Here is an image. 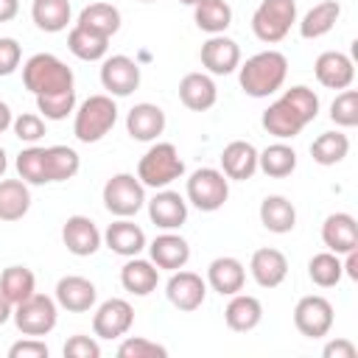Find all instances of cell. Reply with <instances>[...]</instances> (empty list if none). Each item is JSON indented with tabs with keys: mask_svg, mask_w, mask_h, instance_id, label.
Masks as SVG:
<instances>
[{
	"mask_svg": "<svg viewBox=\"0 0 358 358\" xmlns=\"http://www.w3.org/2000/svg\"><path fill=\"white\" fill-rule=\"evenodd\" d=\"M76 25H84V28H90L95 34H103V36H112L120 28V11L112 3H92V6L81 8Z\"/></svg>",
	"mask_w": 358,
	"mask_h": 358,
	"instance_id": "8d00e7d4",
	"label": "cell"
},
{
	"mask_svg": "<svg viewBox=\"0 0 358 358\" xmlns=\"http://www.w3.org/2000/svg\"><path fill=\"white\" fill-rule=\"evenodd\" d=\"M101 84L109 95L126 98L140 87V64L123 53L103 59L101 64Z\"/></svg>",
	"mask_w": 358,
	"mask_h": 358,
	"instance_id": "8fae6325",
	"label": "cell"
},
{
	"mask_svg": "<svg viewBox=\"0 0 358 358\" xmlns=\"http://www.w3.org/2000/svg\"><path fill=\"white\" fill-rule=\"evenodd\" d=\"M294 324L302 336L308 338H322L330 333L333 327V305L319 296V294H310V296H302L294 308Z\"/></svg>",
	"mask_w": 358,
	"mask_h": 358,
	"instance_id": "9c48e42d",
	"label": "cell"
},
{
	"mask_svg": "<svg viewBox=\"0 0 358 358\" xmlns=\"http://www.w3.org/2000/svg\"><path fill=\"white\" fill-rule=\"evenodd\" d=\"M249 271H252V280L260 285V288H277L285 274H288V260L280 249L274 246H263L252 255L249 260Z\"/></svg>",
	"mask_w": 358,
	"mask_h": 358,
	"instance_id": "ac0fdd59",
	"label": "cell"
},
{
	"mask_svg": "<svg viewBox=\"0 0 358 358\" xmlns=\"http://www.w3.org/2000/svg\"><path fill=\"white\" fill-rule=\"evenodd\" d=\"M185 173V162L179 159V151L173 143H157L151 145L140 162H137V179L145 187H168L173 179H179Z\"/></svg>",
	"mask_w": 358,
	"mask_h": 358,
	"instance_id": "3957f363",
	"label": "cell"
},
{
	"mask_svg": "<svg viewBox=\"0 0 358 358\" xmlns=\"http://www.w3.org/2000/svg\"><path fill=\"white\" fill-rule=\"evenodd\" d=\"M308 277H310L319 288H333V285H338V280L344 277L338 255H333V252H319V255H313V257L308 260Z\"/></svg>",
	"mask_w": 358,
	"mask_h": 358,
	"instance_id": "ab89813d",
	"label": "cell"
},
{
	"mask_svg": "<svg viewBox=\"0 0 358 358\" xmlns=\"http://www.w3.org/2000/svg\"><path fill=\"white\" fill-rule=\"evenodd\" d=\"M131 324H134V308L120 296L101 302L95 316H92V333L98 338H109V341L126 336Z\"/></svg>",
	"mask_w": 358,
	"mask_h": 358,
	"instance_id": "30bf717a",
	"label": "cell"
},
{
	"mask_svg": "<svg viewBox=\"0 0 358 358\" xmlns=\"http://www.w3.org/2000/svg\"><path fill=\"white\" fill-rule=\"evenodd\" d=\"M322 355H324V358H355L358 350H355V344H352L350 338H333V341L324 344Z\"/></svg>",
	"mask_w": 358,
	"mask_h": 358,
	"instance_id": "f907efd6",
	"label": "cell"
},
{
	"mask_svg": "<svg viewBox=\"0 0 358 358\" xmlns=\"http://www.w3.org/2000/svg\"><path fill=\"white\" fill-rule=\"evenodd\" d=\"M17 173L25 185H45L48 179V162H45V148H22L17 154Z\"/></svg>",
	"mask_w": 358,
	"mask_h": 358,
	"instance_id": "60d3db41",
	"label": "cell"
},
{
	"mask_svg": "<svg viewBox=\"0 0 358 358\" xmlns=\"http://www.w3.org/2000/svg\"><path fill=\"white\" fill-rule=\"evenodd\" d=\"M201 64L213 73V76H227L232 70H238L241 64V48L235 39L213 34L204 45H201Z\"/></svg>",
	"mask_w": 358,
	"mask_h": 358,
	"instance_id": "9a60e30c",
	"label": "cell"
},
{
	"mask_svg": "<svg viewBox=\"0 0 358 358\" xmlns=\"http://www.w3.org/2000/svg\"><path fill=\"white\" fill-rule=\"evenodd\" d=\"M148 218L159 229H179L187 221V201L176 190H159L148 201Z\"/></svg>",
	"mask_w": 358,
	"mask_h": 358,
	"instance_id": "603a6c76",
	"label": "cell"
},
{
	"mask_svg": "<svg viewBox=\"0 0 358 358\" xmlns=\"http://www.w3.org/2000/svg\"><path fill=\"white\" fill-rule=\"evenodd\" d=\"M11 120H14V115H11V109H8V103L6 101H0V134L11 126Z\"/></svg>",
	"mask_w": 358,
	"mask_h": 358,
	"instance_id": "db71d44e",
	"label": "cell"
},
{
	"mask_svg": "<svg viewBox=\"0 0 358 358\" xmlns=\"http://www.w3.org/2000/svg\"><path fill=\"white\" fill-rule=\"evenodd\" d=\"M294 22H296L294 0H260V6L252 14V31L266 45L282 42Z\"/></svg>",
	"mask_w": 358,
	"mask_h": 358,
	"instance_id": "5b68a950",
	"label": "cell"
},
{
	"mask_svg": "<svg viewBox=\"0 0 358 358\" xmlns=\"http://www.w3.org/2000/svg\"><path fill=\"white\" fill-rule=\"evenodd\" d=\"M229 199V179L215 168H199L187 179V201L201 213H215Z\"/></svg>",
	"mask_w": 358,
	"mask_h": 358,
	"instance_id": "52a82bcc",
	"label": "cell"
},
{
	"mask_svg": "<svg viewBox=\"0 0 358 358\" xmlns=\"http://www.w3.org/2000/svg\"><path fill=\"white\" fill-rule=\"evenodd\" d=\"M11 129L14 134L22 140V143H36L45 137V120L42 115H34V112H22L11 120Z\"/></svg>",
	"mask_w": 358,
	"mask_h": 358,
	"instance_id": "bcb514c9",
	"label": "cell"
},
{
	"mask_svg": "<svg viewBox=\"0 0 358 358\" xmlns=\"http://www.w3.org/2000/svg\"><path fill=\"white\" fill-rule=\"evenodd\" d=\"M165 355H168V347L148 341V338H140V336H129L117 347V358H165Z\"/></svg>",
	"mask_w": 358,
	"mask_h": 358,
	"instance_id": "f6af8a7d",
	"label": "cell"
},
{
	"mask_svg": "<svg viewBox=\"0 0 358 358\" xmlns=\"http://www.w3.org/2000/svg\"><path fill=\"white\" fill-rule=\"evenodd\" d=\"M238 81L241 90L252 98H268L274 95L288 76V59L280 50H263L255 53L252 59H246L243 64H238Z\"/></svg>",
	"mask_w": 358,
	"mask_h": 358,
	"instance_id": "6da1fadb",
	"label": "cell"
},
{
	"mask_svg": "<svg viewBox=\"0 0 358 358\" xmlns=\"http://www.w3.org/2000/svg\"><path fill=\"white\" fill-rule=\"evenodd\" d=\"M322 241L327 252L333 255H347L350 249L358 246V224L350 213H333L322 224Z\"/></svg>",
	"mask_w": 358,
	"mask_h": 358,
	"instance_id": "44dd1931",
	"label": "cell"
},
{
	"mask_svg": "<svg viewBox=\"0 0 358 358\" xmlns=\"http://www.w3.org/2000/svg\"><path fill=\"white\" fill-rule=\"evenodd\" d=\"M193 20L207 34H224L232 22V8L227 0H199L193 6Z\"/></svg>",
	"mask_w": 358,
	"mask_h": 358,
	"instance_id": "e575fe53",
	"label": "cell"
},
{
	"mask_svg": "<svg viewBox=\"0 0 358 358\" xmlns=\"http://www.w3.org/2000/svg\"><path fill=\"white\" fill-rule=\"evenodd\" d=\"M0 291L6 294V299L11 305H20L22 299H28L36 291V277L25 266H8L0 274Z\"/></svg>",
	"mask_w": 358,
	"mask_h": 358,
	"instance_id": "d590c367",
	"label": "cell"
},
{
	"mask_svg": "<svg viewBox=\"0 0 358 358\" xmlns=\"http://www.w3.org/2000/svg\"><path fill=\"white\" fill-rule=\"evenodd\" d=\"M22 84L34 95H53L73 90V70L53 53H34L22 64Z\"/></svg>",
	"mask_w": 358,
	"mask_h": 358,
	"instance_id": "7a4b0ae2",
	"label": "cell"
},
{
	"mask_svg": "<svg viewBox=\"0 0 358 358\" xmlns=\"http://www.w3.org/2000/svg\"><path fill=\"white\" fill-rule=\"evenodd\" d=\"M224 319H227V327L235 330V333H249L260 324L263 319V305L257 296L252 294H232L227 310H224Z\"/></svg>",
	"mask_w": 358,
	"mask_h": 358,
	"instance_id": "4316f807",
	"label": "cell"
},
{
	"mask_svg": "<svg viewBox=\"0 0 358 358\" xmlns=\"http://www.w3.org/2000/svg\"><path fill=\"white\" fill-rule=\"evenodd\" d=\"M260 221L268 232L285 235L296 227V210L285 196H266L260 201Z\"/></svg>",
	"mask_w": 358,
	"mask_h": 358,
	"instance_id": "f1b7e54d",
	"label": "cell"
},
{
	"mask_svg": "<svg viewBox=\"0 0 358 358\" xmlns=\"http://www.w3.org/2000/svg\"><path fill=\"white\" fill-rule=\"evenodd\" d=\"M103 243L115 252V255H123V257H137L148 243H145V232L131 224L129 218H120L115 224L106 227L103 232Z\"/></svg>",
	"mask_w": 358,
	"mask_h": 358,
	"instance_id": "484cf974",
	"label": "cell"
},
{
	"mask_svg": "<svg viewBox=\"0 0 358 358\" xmlns=\"http://www.w3.org/2000/svg\"><path fill=\"white\" fill-rule=\"evenodd\" d=\"M350 154V140L341 131H324L310 143V157L319 165H338Z\"/></svg>",
	"mask_w": 358,
	"mask_h": 358,
	"instance_id": "f35d334b",
	"label": "cell"
},
{
	"mask_svg": "<svg viewBox=\"0 0 358 358\" xmlns=\"http://www.w3.org/2000/svg\"><path fill=\"white\" fill-rule=\"evenodd\" d=\"M165 294H168V302H171L176 310L190 313V310L201 308V302H204V296H207V282H204L201 274H196V271H182V268H176V271L171 274L168 285H165Z\"/></svg>",
	"mask_w": 358,
	"mask_h": 358,
	"instance_id": "7c38bea8",
	"label": "cell"
},
{
	"mask_svg": "<svg viewBox=\"0 0 358 358\" xmlns=\"http://www.w3.org/2000/svg\"><path fill=\"white\" fill-rule=\"evenodd\" d=\"M179 3H185V6H196L199 0H179Z\"/></svg>",
	"mask_w": 358,
	"mask_h": 358,
	"instance_id": "6f0895ef",
	"label": "cell"
},
{
	"mask_svg": "<svg viewBox=\"0 0 358 358\" xmlns=\"http://www.w3.org/2000/svg\"><path fill=\"white\" fill-rule=\"evenodd\" d=\"M159 282V268L151 260H140L131 257L123 268H120V285L134 294V296H148Z\"/></svg>",
	"mask_w": 358,
	"mask_h": 358,
	"instance_id": "83f0119b",
	"label": "cell"
},
{
	"mask_svg": "<svg viewBox=\"0 0 358 358\" xmlns=\"http://www.w3.org/2000/svg\"><path fill=\"white\" fill-rule=\"evenodd\" d=\"M20 11V0H0V22L14 20Z\"/></svg>",
	"mask_w": 358,
	"mask_h": 358,
	"instance_id": "f5cc1de1",
	"label": "cell"
},
{
	"mask_svg": "<svg viewBox=\"0 0 358 358\" xmlns=\"http://www.w3.org/2000/svg\"><path fill=\"white\" fill-rule=\"evenodd\" d=\"M260 123H263V129H266L268 134H274L277 140H291V137H296V134L308 126L305 117H302L285 98H277L274 103H268V109L263 112Z\"/></svg>",
	"mask_w": 358,
	"mask_h": 358,
	"instance_id": "e0dca14e",
	"label": "cell"
},
{
	"mask_svg": "<svg viewBox=\"0 0 358 358\" xmlns=\"http://www.w3.org/2000/svg\"><path fill=\"white\" fill-rule=\"evenodd\" d=\"M45 162H48V179L50 182H67L81 168V157L70 145H48L45 148Z\"/></svg>",
	"mask_w": 358,
	"mask_h": 358,
	"instance_id": "74e56055",
	"label": "cell"
},
{
	"mask_svg": "<svg viewBox=\"0 0 358 358\" xmlns=\"http://www.w3.org/2000/svg\"><path fill=\"white\" fill-rule=\"evenodd\" d=\"M70 0H34L31 6V17L36 22L39 31H48V34H59L67 28L70 22Z\"/></svg>",
	"mask_w": 358,
	"mask_h": 358,
	"instance_id": "836d02e7",
	"label": "cell"
},
{
	"mask_svg": "<svg viewBox=\"0 0 358 358\" xmlns=\"http://www.w3.org/2000/svg\"><path fill=\"white\" fill-rule=\"evenodd\" d=\"M179 101L193 112H204V109L215 106V101H218L215 81L207 73H187L179 81Z\"/></svg>",
	"mask_w": 358,
	"mask_h": 358,
	"instance_id": "d4e9b609",
	"label": "cell"
},
{
	"mask_svg": "<svg viewBox=\"0 0 358 358\" xmlns=\"http://www.w3.org/2000/svg\"><path fill=\"white\" fill-rule=\"evenodd\" d=\"M103 204L117 218H131L145 204V185L134 173H115L103 185Z\"/></svg>",
	"mask_w": 358,
	"mask_h": 358,
	"instance_id": "ba28073f",
	"label": "cell"
},
{
	"mask_svg": "<svg viewBox=\"0 0 358 358\" xmlns=\"http://www.w3.org/2000/svg\"><path fill=\"white\" fill-rule=\"evenodd\" d=\"M313 73H316V81L327 90H347L355 78V64L347 53L341 50H324L319 53L316 64H313Z\"/></svg>",
	"mask_w": 358,
	"mask_h": 358,
	"instance_id": "5bb4252c",
	"label": "cell"
},
{
	"mask_svg": "<svg viewBox=\"0 0 358 358\" xmlns=\"http://www.w3.org/2000/svg\"><path fill=\"white\" fill-rule=\"evenodd\" d=\"M126 131L131 140L151 143L165 131V112L157 103H134L126 115Z\"/></svg>",
	"mask_w": 358,
	"mask_h": 358,
	"instance_id": "ffe728a7",
	"label": "cell"
},
{
	"mask_svg": "<svg viewBox=\"0 0 358 358\" xmlns=\"http://www.w3.org/2000/svg\"><path fill=\"white\" fill-rule=\"evenodd\" d=\"M338 17H341V6H338L336 0H322V3H316V6L302 17V22H299L302 39H319V36L330 34L333 25L338 22Z\"/></svg>",
	"mask_w": 358,
	"mask_h": 358,
	"instance_id": "4dcf8cb0",
	"label": "cell"
},
{
	"mask_svg": "<svg viewBox=\"0 0 358 358\" xmlns=\"http://www.w3.org/2000/svg\"><path fill=\"white\" fill-rule=\"evenodd\" d=\"M148 255H151V263L157 268L176 271V268H185V263L190 260V246H187V241L182 235L165 229L162 235H157L148 243Z\"/></svg>",
	"mask_w": 358,
	"mask_h": 358,
	"instance_id": "2e32d148",
	"label": "cell"
},
{
	"mask_svg": "<svg viewBox=\"0 0 358 358\" xmlns=\"http://www.w3.org/2000/svg\"><path fill=\"white\" fill-rule=\"evenodd\" d=\"M17 330L22 336H48L53 327H56V319H59V310H56V299L45 296V294H31L28 299H22L20 305H14V313H11Z\"/></svg>",
	"mask_w": 358,
	"mask_h": 358,
	"instance_id": "8992f818",
	"label": "cell"
},
{
	"mask_svg": "<svg viewBox=\"0 0 358 358\" xmlns=\"http://www.w3.org/2000/svg\"><path fill=\"white\" fill-rule=\"evenodd\" d=\"M6 168H8V157H6V151H3V145H0V179H3Z\"/></svg>",
	"mask_w": 358,
	"mask_h": 358,
	"instance_id": "9f6ffc18",
	"label": "cell"
},
{
	"mask_svg": "<svg viewBox=\"0 0 358 358\" xmlns=\"http://www.w3.org/2000/svg\"><path fill=\"white\" fill-rule=\"evenodd\" d=\"M257 171V148L246 140H232L224 151H221V173L227 179H238L246 182L252 179Z\"/></svg>",
	"mask_w": 358,
	"mask_h": 358,
	"instance_id": "7402d4cb",
	"label": "cell"
},
{
	"mask_svg": "<svg viewBox=\"0 0 358 358\" xmlns=\"http://www.w3.org/2000/svg\"><path fill=\"white\" fill-rule=\"evenodd\" d=\"M117 120V106L112 101V95H90L78 109H76V120H73V134L81 143H98L103 134H109V129Z\"/></svg>",
	"mask_w": 358,
	"mask_h": 358,
	"instance_id": "277c9868",
	"label": "cell"
},
{
	"mask_svg": "<svg viewBox=\"0 0 358 358\" xmlns=\"http://www.w3.org/2000/svg\"><path fill=\"white\" fill-rule=\"evenodd\" d=\"M95 299H98V291H95V285L87 277L67 274V277H62L56 282V305H62L70 313L90 310L95 305Z\"/></svg>",
	"mask_w": 358,
	"mask_h": 358,
	"instance_id": "d6986e66",
	"label": "cell"
},
{
	"mask_svg": "<svg viewBox=\"0 0 358 358\" xmlns=\"http://www.w3.org/2000/svg\"><path fill=\"white\" fill-rule=\"evenodd\" d=\"M207 282L213 291H218L221 296H232L238 291H243V282H246V268L238 257H215L210 266H207Z\"/></svg>",
	"mask_w": 358,
	"mask_h": 358,
	"instance_id": "cb8c5ba5",
	"label": "cell"
},
{
	"mask_svg": "<svg viewBox=\"0 0 358 358\" xmlns=\"http://www.w3.org/2000/svg\"><path fill=\"white\" fill-rule=\"evenodd\" d=\"M31 210V190L22 179H0V221H20Z\"/></svg>",
	"mask_w": 358,
	"mask_h": 358,
	"instance_id": "f546056e",
	"label": "cell"
},
{
	"mask_svg": "<svg viewBox=\"0 0 358 358\" xmlns=\"http://www.w3.org/2000/svg\"><path fill=\"white\" fill-rule=\"evenodd\" d=\"M67 48L73 56H78L81 62H98L106 56L109 50V36L103 34H95L84 25H73L70 34H67Z\"/></svg>",
	"mask_w": 358,
	"mask_h": 358,
	"instance_id": "1f68e13d",
	"label": "cell"
},
{
	"mask_svg": "<svg viewBox=\"0 0 358 358\" xmlns=\"http://www.w3.org/2000/svg\"><path fill=\"white\" fill-rule=\"evenodd\" d=\"M62 241H64L67 252H73L78 257H90V255H95L101 249L103 235H101V229L95 227L92 218H87V215H70L64 221V227H62Z\"/></svg>",
	"mask_w": 358,
	"mask_h": 358,
	"instance_id": "4fadbf2b",
	"label": "cell"
},
{
	"mask_svg": "<svg viewBox=\"0 0 358 358\" xmlns=\"http://www.w3.org/2000/svg\"><path fill=\"white\" fill-rule=\"evenodd\" d=\"M282 98L305 117V123H310V120H316V115H319V95L310 90V87H305V84H296V87H291V90H285L282 92Z\"/></svg>",
	"mask_w": 358,
	"mask_h": 358,
	"instance_id": "ee69618b",
	"label": "cell"
},
{
	"mask_svg": "<svg viewBox=\"0 0 358 358\" xmlns=\"http://www.w3.org/2000/svg\"><path fill=\"white\" fill-rule=\"evenodd\" d=\"M36 106L48 120H64L70 112H76V90L53 92V95H36Z\"/></svg>",
	"mask_w": 358,
	"mask_h": 358,
	"instance_id": "7bdbcfd3",
	"label": "cell"
},
{
	"mask_svg": "<svg viewBox=\"0 0 358 358\" xmlns=\"http://www.w3.org/2000/svg\"><path fill=\"white\" fill-rule=\"evenodd\" d=\"M257 168L271 179L291 176L296 168V151L285 143H271L257 154Z\"/></svg>",
	"mask_w": 358,
	"mask_h": 358,
	"instance_id": "d6a6232c",
	"label": "cell"
},
{
	"mask_svg": "<svg viewBox=\"0 0 358 358\" xmlns=\"http://www.w3.org/2000/svg\"><path fill=\"white\" fill-rule=\"evenodd\" d=\"M330 120L336 126H344V129H352L358 126V92L355 90H341L333 103H330Z\"/></svg>",
	"mask_w": 358,
	"mask_h": 358,
	"instance_id": "b9f144b4",
	"label": "cell"
},
{
	"mask_svg": "<svg viewBox=\"0 0 358 358\" xmlns=\"http://www.w3.org/2000/svg\"><path fill=\"white\" fill-rule=\"evenodd\" d=\"M143 3H154V0H143Z\"/></svg>",
	"mask_w": 358,
	"mask_h": 358,
	"instance_id": "680465c9",
	"label": "cell"
},
{
	"mask_svg": "<svg viewBox=\"0 0 358 358\" xmlns=\"http://www.w3.org/2000/svg\"><path fill=\"white\" fill-rule=\"evenodd\" d=\"M11 313H14V305L6 299V294L0 291V324H6L8 319H11Z\"/></svg>",
	"mask_w": 358,
	"mask_h": 358,
	"instance_id": "11a10c76",
	"label": "cell"
},
{
	"mask_svg": "<svg viewBox=\"0 0 358 358\" xmlns=\"http://www.w3.org/2000/svg\"><path fill=\"white\" fill-rule=\"evenodd\" d=\"M64 358H101V344L90 336H70L64 341Z\"/></svg>",
	"mask_w": 358,
	"mask_h": 358,
	"instance_id": "7dc6e473",
	"label": "cell"
},
{
	"mask_svg": "<svg viewBox=\"0 0 358 358\" xmlns=\"http://www.w3.org/2000/svg\"><path fill=\"white\" fill-rule=\"evenodd\" d=\"M48 355H50L48 344L39 341V338H34V336H28L22 341H14L8 347V358H48Z\"/></svg>",
	"mask_w": 358,
	"mask_h": 358,
	"instance_id": "681fc988",
	"label": "cell"
},
{
	"mask_svg": "<svg viewBox=\"0 0 358 358\" xmlns=\"http://www.w3.org/2000/svg\"><path fill=\"white\" fill-rule=\"evenodd\" d=\"M20 59H22L20 42L11 36H0V76H11L20 67Z\"/></svg>",
	"mask_w": 358,
	"mask_h": 358,
	"instance_id": "c3c4849f",
	"label": "cell"
},
{
	"mask_svg": "<svg viewBox=\"0 0 358 358\" xmlns=\"http://www.w3.org/2000/svg\"><path fill=\"white\" fill-rule=\"evenodd\" d=\"M341 271H344L350 280H358V246L347 252V260L341 263Z\"/></svg>",
	"mask_w": 358,
	"mask_h": 358,
	"instance_id": "816d5d0a",
	"label": "cell"
}]
</instances>
